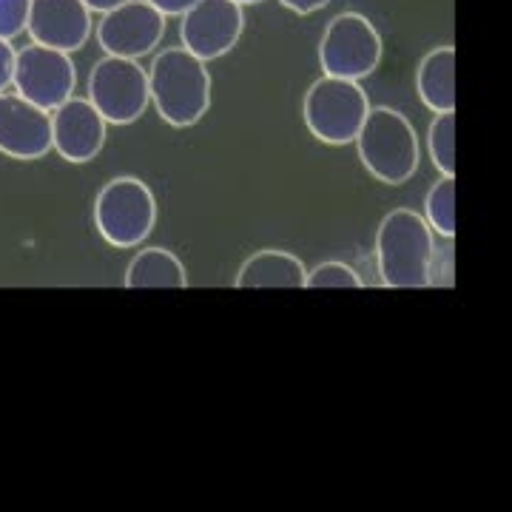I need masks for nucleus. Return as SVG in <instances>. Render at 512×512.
<instances>
[{
	"label": "nucleus",
	"mask_w": 512,
	"mask_h": 512,
	"mask_svg": "<svg viewBox=\"0 0 512 512\" xmlns=\"http://www.w3.org/2000/svg\"><path fill=\"white\" fill-rule=\"evenodd\" d=\"M157 202L143 180L117 177L100 188L94 200V225L114 248H137L154 231Z\"/></svg>",
	"instance_id": "5"
},
{
	"label": "nucleus",
	"mask_w": 512,
	"mask_h": 512,
	"mask_svg": "<svg viewBox=\"0 0 512 512\" xmlns=\"http://www.w3.org/2000/svg\"><path fill=\"white\" fill-rule=\"evenodd\" d=\"M330 0H282V6L293 9L296 15H311L316 9H325Z\"/></svg>",
	"instance_id": "23"
},
{
	"label": "nucleus",
	"mask_w": 512,
	"mask_h": 512,
	"mask_svg": "<svg viewBox=\"0 0 512 512\" xmlns=\"http://www.w3.org/2000/svg\"><path fill=\"white\" fill-rule=\"evenodd\" d=\"M424 222L433 228V234L444 239L456 237V177H441L439 183L427 191L424 200Z\"/></svg>",
	"instance_id": "17"
},
{
	"label": "nucleus",
	"mask_w": 512,
	"mask_h": 512,
	"mask_svg": "<svg viewBox=\"0 0 512 512\" xmlns=\"http://www.w3.org/2000/svg\"><path fill=\"white\" fill-rule=\"evenodd\" d=\"M421 103L430 111H456V49L439 46L424 55L416 74Z\"/></svg>",
	"instance_id": "15"
},
{
	"label": "nucleus",
	"mask_w": 512,
	"mask_h": 512,
	"mask_svg": "<svg viewBox=\"0 0 512 512\" xmlns=\"http://www.w3.org/2000/svg\"><path fill=\"white\" fill-rule=\"evenodd\" d=\"M165 35V15L157 12L148 0H126L111 9L97 23V40L106 55L140 60L154 52Z\"/></svg>",
	"instance_id": "9"
},
{
	"label": "nucleus",
	"mask_w": 512,
	"mask_h": 512,
	"mask_svg": "<svg viewBox=\"0 0 512 512\" xmlns=\"http://www.w3.org/2000/svg\"><path fill=\"white\" fill-rule=\"evenodd\" d=\"M32 0H0V40H12L29 26Z\"/></svg>",
	"instance_id": "20"
},
{
	"label": "nucleus",
	"mask_w": 512,
	"mask_h": 512,
	"mask_svg": "<svg viewBox=\"0 0 512 512\" xmlns=\"http://www.w3.org/2000/svg\"><path fill=\"white\" fill-rule=\"evenodd\" d=\"M83 3H86L92 12H103V15H106V12H111V9L123 6L126 0H83Z\"/></svg>",
	"instance_id": "24"
},
{
	"label": "nucleus",
	"mask_w": 512,
	"mask_h": 512,
	"mask_svg": "<svg viewBox=\"0 0 512 512\" xmlns=\"http://www.w3.org/2000/svg\"><path fill=\"white\" fill-rule=\"evenodd\" d=\"M148 92L168 126H194L211 109V74L205 60L174 46L154 57L148 69Z\"/></svg>",
	"instance_id": "2"
},
{
	"label": "nucleus",
	"mask_w": 512,
	"mask_h": 512,
	"mask_svg": "<svg viewBox=\"0 0 512 512\" xmlns=\"http://www.w3.org/2000/svg\"><path fill=\"white\" fill-rule=\"evenodd\" d=\"M427 148L441 177H456V111H441L430 123Z\"/></svg>",
	"instance_id": "18"
},
{
	"label": "nucleus",
	"mask_w": 512,
	"mask_h": 512,
	"mask_svg": "<svg viewBox=\"0 0 512 512\" xmlns=\"http://www.w3.org/2000/svg\"><path fill=\"white\" fill-rule=\"evenodd\" d=\"M359 160L387 185L407 183L419 168V137L410 120L393 109H370L365 126L356 134Z\"/></svg>",
	"instance_id": "3"
},
{
	"label": "nucleus",
	"mask_w": 512,
	"mask_h": 512,
	"mask_svg": "<svg viewBox=\"0 0 512 512\" xmlns=\"http://www.w3.org/2000/svg\"><path fill=\"white\" fill-rule=\"evenodd\" d=\"M26 32L32 43L72 55L92 35V9L83 0H32Z\"/></svg>",
	"instance_id": "13"
},
{
	"label": "nucleus",
	"mask_w": 512,
	"mask_h": 512,
	"mask_svg": "<svg viewBox=\"0 0 512 512\" xmlns=\"http://www.w3.org/2000/svg\"><path fill=\"white\" fill-rule=\"evenodd\" d=\"M183 262L165 248H146L128 262L126 288L131 291H146V288H185Z\"/></svg>",
	"instance_id": "16"
},
{
	"label": "nucleus",
	"mask_w": 512,
	"mask_h": 512,
	"mask_svg": "<svg viewBox=\"0 0 512 512\" xmlns=\"http://www.w3.org/2000/svg\"><path fill=\"white\" fill-rule=\"evenodd\" d=\"M239 6H251V3H262V0H234Z\"/></svg>",
	"instance_id": "25"
},
{
	"label": "nucleus",
	"mask_w": 512,
	"mask_h": 512,
	"mask_svg": "<svg viewBox=\"0 0 512 512\" xmlns=\"http://www.w3.org/2000/svg\"><path fill=\"white\" fill-rule=\"evenodd\" d=\"M370 111L365 89L356 80L342 77H319L305 94V126L316 140L328 146H348L365 126Z\"/></svg>",
	"instance_id": "4"
},
{
	"label": "nucleus",
	"mask_w": 512,
	"mask_h": 512,
	"mask_svg": "<svg viewBox=\"0 0 512 512\" xmlns=\"http://www.w3.org/2000/svg\"><path fill=\"white\" fill-rule=\"evenodd\" d=\"M12 86L29 103L46 111H55L72 97L74 86H77V69L66 52L32 43V46L20 49L15 57Z\"/></svg>",
	"instance_id": "8"
},
{
	"label": "nucleus",
	"mask_w": 512,
	"mask_h": 512,
	"mask_svg": "<svg viewBox=\"0 0 512 512\" xmlns=\"http://www.w3.org/2000/svg\"><path fill=\"white\" fill-rule=\"evenodd\" d=\"M376 259L387 288H430L436 262L433 228L410 208L390 211L376 234Z\"/></svg>",
	"instance_id": "1"
},
{
	"label": "nucleus",
	"mask_w": 512,
	"mask_h": 512,
	"mask_svg": "<svg viewBox=\"0 0 512 512\" xmlns=\"http://www.w3.org/2000/svg\"><path fill=\"white\" fill-rule=\"evenodd\" d=\"M52 151V111L18 92H0V154L12 160H40Z\"/></svg>",
	"instance_id": "11"
},
{
	"label": "nucleus",
	"mask_w": 512,
	"mask_h": 512,
	"mask_svg": "<svg viewBox=\"0 0 512 512\" xmlns=\"http://www.w3.org/2000/svg\"><path fill=\"white\" fill-rule=\"evenodd\" d=\"M157 12H163L165 18H183L185 12L197 3V0H148Z\"/></svg>",
	"instance_id": "22"
},
{
	"label": "nucleus",
	"mask_w": 512,
	"mask_h": 512,
	"mask_svg": "<svg viewBox=\"0 0 512 512\" xmlns=\"http://www.w3.org/2000/svg\"><path fill=\"white\" fill-rule=\"evenodd\" d=\"M89 103L109 126H128L140 120L151 103L148 72L137 60L106 55L89 74Z\"/></svg>",
	"instance_id": "6"
},
{
	"label": "nucleus",
	"mask_w": 512,
	"mask_h": 512,
	"mask_svg": "<svg viewBox=\"0 0 512 512\" xmlns=\"http://www.w3.org/2000/svg\"><path fill=\"white\" fill-rule=\"evenodd\" d=\"M15 57L18 52L9 46V40H0V92H6L12 86L15 77Z\"/></svg>",
	"instance_id": "21"
},
{
	"label": "nucleus",
	"mask_w": 512,
	"mask_h": 512,
	"mask_svg": "<svg viewBox=\"0 0 512 512\" xmlns=\"http://www.w3.org/2000/svg\"><path fill=\"white\" fill-rule=\"evenodd\" d=\"M319 63L328 77L362 80L382 63V37L376 26L356 12L333 18L319 43Z\"/></svg>",
	"instance_id": "7"
},
{
	"label": "nucleus",
	"mask_w": 512,
	"mask_h": 512,
	"mask_svg": "<svg viewBox=\"0 0 512 512\" xmlns=\"http://www.w3.org/2000/svg\"><path fill=\"white\" fill-rule=\"evenodd\" d=\"M305 288H330V291H342V288H350V291H356V288H362V279L359 274L345 265V262H322V265H316L313 271H308V282H305Z\"/></svg>",
	"instance_id": "19"
},
{
	"label": "nucleus",
	"mask_w": 512,
	"mask_h": 512,
	"mask_svg": "<svg viewBox=\"0 0 512 512\" xmlns=\"http://www.w3.org/2000/svg\"><path fill=\"white\" fill-rule=\"evenodd\" d=\"M242 6L234 0H197L180 23L183 49L200 60H217L237 46L242 35Z\"/></svg>",
	"instance_id": "10"
},
{
	"label": "nucleus",
	"mask_w": 512,
	"mask_h": 512,
	"mask_svg": "<svg viewBox=\"0 0 512 512\" xmlns=\"http://www.w3.org/2000/svg\"><path fill=\"white\" fill-rule=\"evenodd\" d=\"M109 123L89 97H69L52 111V148L69 163H92L103 151Z\"/></svg>",
	"instance_id": "12"
},
{
	"label": "nucleus",
	"mask_w": 512,
	"mask_h": 512,
	"mask_svg": "<svg viewBox=\"0 0 512 512\" xmlns=\"http://www.w3.org/2000/svg\"><path fill=\"white\" fill-rule=\"evenodd\" d=\"M308 271L293 254L285 251H256L251 259L242 262L237 274V288L256 291V288H305Z\"/></svg>",
	"instance_id": "14"
}]
</instances>
